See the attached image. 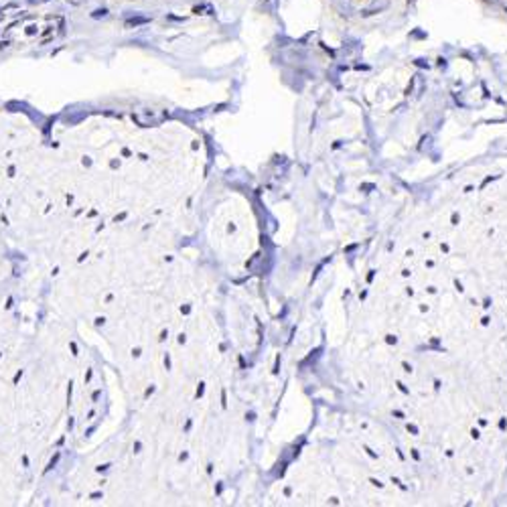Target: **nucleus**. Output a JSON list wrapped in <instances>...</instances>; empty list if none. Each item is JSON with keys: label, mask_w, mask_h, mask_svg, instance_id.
<instances>
[{"label": "nucleus", "mask_w": 507, "mask_h": 507, "mask_svg": "<svg viewBox=\"0 0 507 507\" xmlns=\"http://www.w3.org/2000/svg\"><path fill=\"white\" fill-rule=\"evenodd\" d=\"M99 15H101V17H106V15H108V11H106V9H101V11H95V15H93V17H99Z\"/></svg>", "instance_id": "f257e3e1"}]
</instances>
